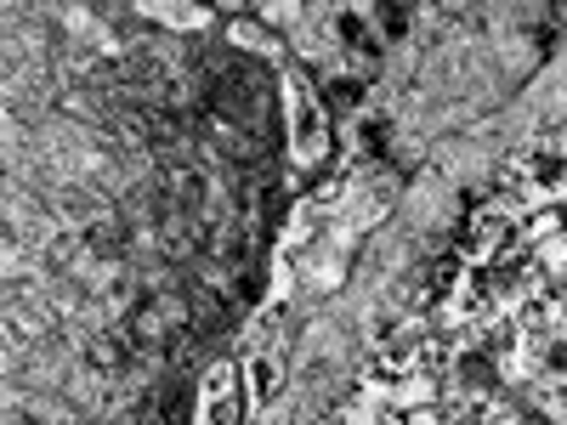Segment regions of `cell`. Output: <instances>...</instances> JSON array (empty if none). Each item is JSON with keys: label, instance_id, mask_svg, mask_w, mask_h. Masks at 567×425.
<instances>
[{"label": "cell", "instance_id": "6da1fadb", "mask_svg": "<svg viewBox=\"0 0 567 425\" xmlns=\"http://www.w3.org/2000/svg\"><path fill=\"white\" fill-rule=\"evenodd\" d=\"M205 425H233L239 419V374H233V363H216L210 381H205Z\"/></svg>", "mask_w": 567, "mask_h": 425}, {"label": "cell", "instance_id": "7a4b0ae2", "mask_svg": "<svg viewBox=\"0 0 567 425\" xmlns=\"http://www.w3.org/2000/svg\"><path fill=\"white\" fill-rule=\"evenodd\" d=\"M80 245H85L91 256L114 261V256H125V232H120V221H109V216H103V221H91V227H85V239H80Z\"/></svg>", "mask_w": 567, "mask_h": 425}, {"label": "cell", "instance_id": "3957f363", "mask_svg": "<svg viewBox=\"0 0 567 425\" xmlns=\"http://www.w3.org/2000/svg\"><path fill=\"white\" fill-rule=\"evenodd\" d=\"M460 381H465L471 392H488V386H494V357H488V352L460 357Z\"/></svg>", "mask_w": 567, "mask_h": 425}, {"label": "cell", "instance_id": "277c9868", "mask_svg": "<svg viewBox=\"0 0 567 425\" xmlns=\"http://www.w3.org/2000/svg\"><path fill=\"white\" fill-rule=\"evenodd\" d=\"M256 392H261V397H272V392H278V363H272V357H267V363H256Z\"/></svg>", "mask_w": 567, "mask_h": 425}, {"label": "cell", "instance_id": "5b68a950", "mask_svg": "<svg viewBox=\"0 0 567 425\" xmlns=\"http://www.w3.org/2000/svg\"><path fill=\"white\" fill-rule=\"evenodd\" d=\"M381 29H386V34H403V29H409V12H398V7H381Z\"/></svg>", "mask_w": 567, "mask_h": 425}]
</instances>
